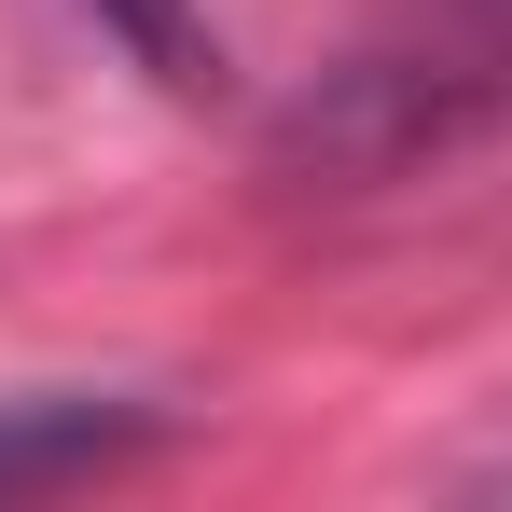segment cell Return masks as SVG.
<instances>
[{
    "instance_id": "1",
    "label": "cell",
    "mask_w": 512,
    "mask_h": 512,
    "mask_svg": "<svg viewBox=\"0 0 512 512\" xmlns=\"http://www.w3.org/2000/svg\"><path fill=\"white\" fill-rule=\"evenodd\" d=\"M97 14H111L167 84H208V70H222V42H208V14H194V0H97Z\"/></svg>"
}]
</instances>
